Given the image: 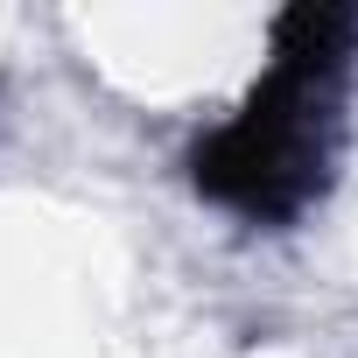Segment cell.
<instances>
[{
    "label": "cell",
    "instance_id": "obj_1",
    "mask_svg": "<svg viewBox=\"0 0 358 358\" xmlns=\"http://www.w3.org/2000/svg\"><path fill=\"white\" fill-rule=\"evenodd\" d=\"M351 71L358 8H288L274 22V57L253 78V92L190 148L197 197L267 232L309 218L337 183Z\"/></svg>",
    "mask_w": 358,
    "mask_h": 358
}]
</instances>
